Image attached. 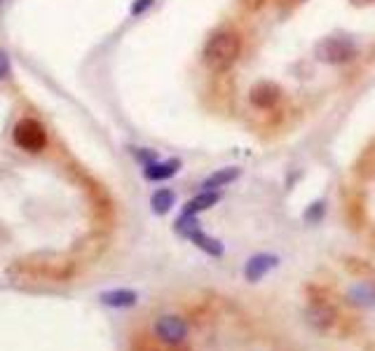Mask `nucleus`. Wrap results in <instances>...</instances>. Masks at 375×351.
Returning <instances> with one entry per match:
<instances>
[{
	"label": "nucleus",
	"instance_id": "obj_6",
	"mask_svg": "<svg viewBox=\"0 0 375 351\" xmlns=\"http://www.w3.org/2000/svg\"><path fill=\"white\" fill-rule=\"evenodd\" d=\"M249 99H251V104L255 106V108L268 110V108H275V106L280 104L282 89L277 87V84H272V82H260L251 89Z\"/></svg>",
	"mask_w": 375,
	"mask_h": 351
},
{
	"label": "nucleus",
	"instance_id": "obj_8",
	"mask_svg": "<svg viewBox=\"0 0 375 351\" xmlns=\"http://www.w3.org/2000/svg\"><path fill=\"white\" fill-rule=\"evenodd\" d=\"M181 162L179 160H167V162H148L144 169V176L148 180H167L179 173Z\"/></svg>",
	"mask_w": 375,
	"mask_h": 351
},
{
	"label": "nucleus",
	"instance_id": "obj_13",
	"mask_svg": "<svg viewBox=\"0 0 375 351\" xmlns=\"http://www.w3.org/2000/svg\"><path fill=\"white\" fill-rule=\"evenodd\" d=\"M174 202H176V195H174L172 190H167V188L157 190L155 195L150 197V206H152V211H155L157 216H164V213L172 211Z\"/></svg>",
	"mask_w": 375,
	"mask_h": 351
},
{
	"label": "nucleus",
	"instance_id": "obj_1",
	"mask_svg": "<svg viewBox=\"0 0 375 351\" xmlns=\"http://www.w3.org/2000/svg\"><path fill=\"white\" fill-rule=\"evenodd\" d=\"M240 52H242V38L232 31H220L204 47V64L212 68L214 73H223L232 68Z\"/></svg>",
	"mask_w": 375,
	"mask_h": 351
},
{
	"label": "nucleus",
	"instance_id": "obj_9",
	"mask_svg": "<svg viewBox=\"0 0 375 351\" xmlns=\"http://www.w3.org/2000/svg\"><path fill=\"white\" fill-rule=\"evenodd\" d=\"M220 202V192L218 190H202L197 197H192L190 202L185 204L183 213H188V216H197L200 211H207V208H212L214 204Z\"/></svg>",
	"mask_w": 375,
	"mask_h": 351
},
{
	"label": "nucleus",
	"instance_id": "obj_17",
	"mask_svg": "<svg viewBox=\"0 0 375 351\" xmlns=\"http://www.w3.org/2000/svg\"><path fill=\"white\" fill-rule=\"evenodd\" d=\"M8 75H10V61H8V54L0 49V80H5Z\"/></svg>",
	"mask_w": 375,
	"mask_h": 351
},
{
	"label": "nucleus",
	"instance_id": "obj_11",
	"mask_svg": "<svg viewBox=\"0 0 375 351\" xmlns=\"http://www.w3.org/2000/svg\"><path fill=\"white\" fill-rule=\"evenodd\" d=\"M188 239L195 243L197 248H202L204 253H209V256H214V258H220V256H223V243H220L218 239H214V237L204 234V232H202L200 228L192 232V234L188 237Z\"/></svg>",
	"mask_w": 375,
	"mask_h": 351
},
{
	"label": "nucleus",
	"instance_id": "obj_15",
	"mask_svg": "<svg viewBox=\"0 0 375 351\" xmlns=\"http://www.w3.org/2000/svg\"><path fill=\"white\" fill-rule=\"evenodd\" d=\"M200 228V223H197L195 216H188V213H181V218L176 220V232L183 237H190L192 232Z\"/></svg>",
	"mask_w": 375,
	"mask_h": 351
},
{
	"label": "nucleus",
	"instance_id": "obj_18",
	"mask_svg": "<svg viewBox=\"0 0 375 351\" xmlns=\"http://www.w3.org/2000/svg\"><path fill=\"white\" fill-rule=\"evenodd\" d=\"M152 5V0H136V3L132 5V14H141L144 10H148Z\"/></svg>",
	"mask_w": 375,
	"mask_h": 351
},
{
	"label": "nucleus",
	"instance_id": "obj_7",
	"mask_svg": "<svg viewBox=\"0 0 375 351\" xmlns=\"http://www.w3.org/2000/svg\"><path fill=\"white\" fill-rule=\"evenodd\" d=\"M101 302L106 307H113V309H127V307H134L139 302V295L129 288H117V291H106L101 293Z\"/></svg>",
	"mask_w": 375,
	"mask_h": 351
},
{
	"label": "nucleus",
	"instance_id": "obj_2",
	"mask_svg": "<svg viewBox=\"0 0 375 351\" xmlns=\"http://www.w3.org/2000/svg\"><path fill=\"white\" fill-rule=\"evenodd\" d=\"M14 143L28 152H41L47 143V134L38 120H21L14 127Z\"/></svg>",
	"mask_w": 375,
	"mask_h": 351
},
{
	"label": "nucleus",
	"instance_id": "obj_16",
	"mask_svg": "<svg viewBox=\"0 0 375 351\" xmlns=\"http://www.w3.org/2000/svg\"><path fill=\"white\" fill-rule=\"evenodd\" d=\"M321 216H323V202L310 204V208L305 211V220L308 223H317V220H321Z\"/></svg>",
	"mask_w": 375,
	"mask_h": 351
},
{
	"label": "nucleus",
	"instance_id": "obj_5",
	"mask_svg": "<svg viewBox=\"0 0 375 351\" xmlns=\"http://www.w3.org/2000/svg\"><path fill=\"white\" fill-rule=\"evenodd\" d=\"M277 265H280V260L275 256H270V253H258V256L247 260V265H244V276H247V281L255 284V281L263 279L270 269H275Z\"/></svg>",
	"mask_w": 375,
	"mask_h": 351
},
{
	"label": "nucleus",
	"instance_id": "obj_4",
	"mask_svg": "<svg viewBox=\"0 0 375 351\" xmlns=\"http://www.w3.org/2000/svg\"><path fill=\"white\" fill-rule=\"evenodd\" d=\"M155 335L160 342L169 344V347H176V344H181L183 339L188 337V324L181 316H160V319L155 321Z\"/></svg>",
	"mask_w": 375,
	"mask_h": 351
},
{
	"label": "nucleus",
	"instance_id": "obj_14",
	"mask_svg": "<svg viewBox=\"0 0 375 351\" xmlns=\"http://www.w3.org/2000/svg\"><path fill=\"white\" fill-rule=\"evenodd\" d=\"M308 316H310V324L315 326V328H319V330H323V328H328V326H333V309H328V307H323V304H315L310 311H308Z\"/></svg>",
	"mask_w": 375,
	"mask_h": 351
},
{
	"label": "nucleus",
	"instance_id": "obj_12",
	"mask_svg": "<svg viewBox=\"0 0 375 351\" xmlns=\"http://www.w3.org/2000/svg\"><path fill=\"white\" fill-rule=\"evenodd\" d=\"M352 304H359V307H373L375 304V286L363 281V284H356L354 288H350L348 293Z\"/></svg>",
	"mask_w": 375,
	"mask_h": 351
},
{
	"label": "nucleus",
	"instance_id": "obj_10",
	"mask_svg": "<svg viewBox=\"0 0 375 351\" xmlns=\"http://www.w3.org/2000/svg\"><path fill=\"white\" fill-rule=\"evenodd\" d=\"M240 173H242V171H240L237 167L218 169V171H214L207 180H204L202 188H204V190H218V188H225L228 183H232V180L240 178Z\"/></svg>",
	"mask_w": 375,
	"mask_h": 351
},
{
	"label": "nucleus",
	"instance_id": "obj_3",
	"mask_svg": "<svg viewBox=\"0 0 375 351\" xmlns=\"http://www.w3.org/2000/svg\"><path fill=\"white\" fill-rule=\"evenodd\" d=\"M317 59L331 66L348 64L350 59H354V45L350 40H343V38H326L317 47Z\"/></svg>",
	"mask_w": 375,
	"mask_h": 351
}]
</instances>
